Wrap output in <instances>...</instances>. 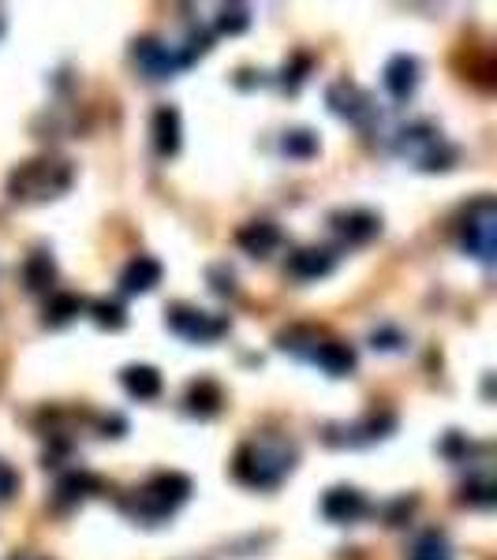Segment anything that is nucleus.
<instances>
[{
	"label": "nucleus",
	"instance_id": "1",
	"mask_svg": "<svg viewBox=\"0 0 497 560\" xmlns=\"http://www.w3.org/2000/svg\"><path fill=\"white\" fill-rule=\"evenodd\" d=\"M191 493H195V482L180 471H157L142 482L139 490H131L120 508L128 512L135 523H146V527H157V523H165L172 512H180L187 501H191Z\"/></svg>",
	"mask_w": 497,
	"mask_h": 560
},
{
	"label": "nucleus",
	"instance_id": "2",
	"mask_svg": "<svg viewBox=\"0 0 497 560\" xmlns=\"http://www.w3.org/2000/svg\"><path fill=\"white\" fill-rule=\"evenodd\" d=\"M296 467V445L284 441H243L232 460V475L251 490H277Z\"/></svg>",
	"mask_w": 497,
	"mask_h": 560
},
{
	"label": "nucleus",
	"instance_id": "3",
	"mask_svg": "<svg viewBox=\"0 0 497 560\" xmlns=\"http://www.w3.org/2000/svg\"><path fill=\"white\" fill-rule=\"evenodd\" d=\"M75 172H71V161L64 157H30L19 168H12L8 176V198L12 202H49V198H60L71 187Z\"/></svg>",
	"mask_w": 497,
	"mask_h": 560
},
{
	"label": "nucleus",
	"instance_id": "4",
	"mask_svg": "<svg viewBox=\"0 0 497 560\" xmlns=\"http://www.w3.org/2000/svg\"><path fill=\"white\" fill-rule=\"evenodd\" d=\"M397 154H404L423 172H449L460 161V150H456L453 142L441 139V131L430 120H415V124L400 127Z\"/></svg>",
	"mask_w": 497,
	"mask_h": 560
},
{
	"label": "nucleus",
	"instance_id": "5",
	"mask_svg": "<svg viewBox=\"0 0 497 560\" xmlns=\"http://www.w3.org/2000/svg\"><path fill=\"white\" fill-rule=\"evenodd\" d=\"M460 247L483 262V266H494L497 254V202L490 195H479L471 202L468 210L460 213Z\"/></svg>",
	"mask_w": 497,
	"mask_h": 560
},
{
	"label": "nucleus",
	"instance_id": "6",
	"mask_svg": "<svg viewBox=\"0 0 497 560\" xmlns=\"http://www.w3.org/2000/svg\"><path fill=\"white\" fill-rule=\"evenodd\" d=\"M165 325L187 344H217L232 322H228V314H210V310L191 307V303H172L165 310Z\"/></svg>",
	"mask_w": 497,
	"mask_h": 560
},
{
	"label": "nucleus",
	"instance_id": "7",
	"mask_svg": "<svg viewBox=\"0 0 497 560\" xmlns=\"http://www.w3.org/2000/svg\"><path fill=\"white\" fill-rule=\"evenodd\" d=\"M326 105L333 116H341V120H348V124H355V127H370L374 120H378V105H374V98H370L359 83H352V79H337V83L329 86Z\"/></svg>",
	"mask_w": 497,
	"mask_h": 560
},
{
	"label": "nucleus",
	"instance_id": "8",
	"mask_svg": "<svg viewBox=\"0 0 497 560\" xmlns=\"http://www.w3.org/2000/svg\"><path fill=\"white\" fill-rule=\"evenodd\" d=\"M131 60H135V68H139L150 83H169V79H176V75L184 71L180 53L169 49L161 38H150V34H146V38H135V45H131Z\"/></svg>",
	"mask_w": 497,
	"mask_h": 560
},
{
	"label": "nucleus",
	"instance_id": "9",
	"mask_svg": "<svg viewBox=\"0 0 497 560\" xmlns=\"http://www.w3.org/2000/svg\"><path fill=\"white\" fill-rule=\"evenodd\" d=\"M397 430V415L393 411H370L367 419L352 422V426H326V434H344L337 441H329L333 448H363L374 445Z\"/></svg>",
	"mask_w": 497,
	"mask_h": 560
},
{
	"label": "nucleus",
	"instance_id": "10",
	"mask_svg": "<svg viewBox=\"0 0 497 560\" xmlns=\"http://www.w3.org/2000/svg\"><path fill=\"white\" fill-rule=\"evenodd\" d=\"M329 228L337 232V236L348 243V247H363L370 239L382 236V217L374 210H363V206H355V210H337L329 217Z\"/></svg>",
	"mask_w": 497,
	"mask_h": 560
},
{
	"label": "nucleus",
	"instance_id": "11",
	"mask_svg": "<svg viewBox=\"0 0 497 560\" xmlns=\"http://www.w3.org/2000/svg\"><path fill=\"white\" fill-rule=\"evenodd\" d=\"M333 269H337V254L329 251V247H299V251H292L288 262H284V273L292 280H303V284L326 280Z\"/></svg>",
	"mask_w": 497,
	"mask_h": 560
},
{
	"label": "nucleus",
	"instance_id": "12",
	"mask_svg": "<svg viewBox=\"0 0 497 560\" xmlns=\"http://www.w3.org/2000/svg\"><path fill=\"white\" fill-rule=\"evenodd\" d=\"M370 512V501L363 490H355V486H333V490H326V497H322V516L329 519V523H359V519Z\"/></svg>",
	"mask_w": 497,
	"mask_h": 560
},
{
	"label": "nucleus",
	"instance_id": "13",
	"mask_svg": "<svg viewBox=\"0 0 497 560\" xmlns=\"http://www.w3.org/2000/svg\"><path fill=\"white\" fill-rule=\"evenodd\" d=\"M419 60L408 53H397L385 60V71H382V83L389 90V98L393 101H408L419 90Z\"/></svg>",
	"mask_w": 497,
	"mask_h": 560
},
{
	"label": "nucleus",
	"instance_id": "14",
	"mask_svg": "<svg viewBox=\"0 0 497 560\" xmlns=\"http://www.w3.org/2000/svg\"><path fill=\"white\" fill-rule=\"evenodd\" d=\"M150 135H154L157 157H176L184 146V124H180V109L176 105H157L154 120H150Z\"/></svg>",
	"mask_w": 497,
	"mask_h": 560
},
{
	"label": "nucleus",
	"instance_id": "15",
	"mask_svg": "<svg viewBox=\"0 0 497 560\" xmlns=\"http://www.w3.org/2000/svg\"><path fill=\"white\" fill-rule=\"evenodd\" d=\"M161 277H165V269H161L157 258H150V254H135L128 266L120 269V288H124L128 295H146L161 284Z\"/></svg>",
	"mask_w": 497,
	"mask_h": 560
},
{
	"label": "nucleus",
	"instance_id": "16",
	"mask_svg": "<svg viewBox=\"0 0 497 560\" xmlns=\"http://www.w3.org/2000/svg\"><path fill=\"white\" fill-rule=\"evenodd\" d=\"M236 247L251 258H270L277 247H281V228L273 221H247L236 232Z\"/></svg>",
	"mask_w": 497,
	"mask_h": 560
},
{
	"label": "nucleus",
	"instance_id": "17",
	"mask_svg": "<svg viewBox=\"0 0 497 560\" xmlns=\"http://www.w3.org/2000/svg\"><path fill=\"white\" fill-rule=\"evenodd\" d=\"M120 385H124V392H128L131 400H139V404H146V400H157L161 396V389H165V381H161V370L150 363H131L120 370Z\"/></svg>",
	"mask_w": 497,
	"mask_h": 560
},
{
	"label": "nucleus",
	"instance_id": "18",
	"mask_svg": "<svg viewBox=\"0 0 497 560\" xmlns=\"http://www.w3.org/2000/svg\"><path fill=\"white\" fill-rule=\"evenodd\" d=\"M311 363L322 366L329 378H348L359 363V355H355L352 344H344V340H322L318 348L311 351Z\"/></svg>",
	"mask_w": 497,
	"mask_h": 560
},
{
	"label": "nucleus",
	"instance_id": "19",
	"mask_svg": "<svg viewBox=\"0 0 497 560\" xmlns=\"http://www.w3.org/2000/svg\"><path fill=\"white\" fill-rule=\"evenodd\" d=\"M101 490H105V482L79 467V471L60 475L57 490H53V501H57V508H71V504H83L86 497H94V493H101Z\"/></svg>",
	"mask_w": 497,
	"mask_h": 560
},
{
	"label": "nucleus",
	"instance_id": "20",
	"mask_svg": "<svg viewBox=\"0 0 497 560\" xmlns=\"http://www.w3.org/2000/svg\"><path fill=\"white\" fill-rule=\"evenodd\" d=\"M187 415H195V419H213L217 411H221V404H225V392H221V385L213 378H195L191 385H187Z\"/></svg>",
	"mask_w": 497,
	"mask_h": 560
},
{
	"label": "nucleus",
	"instance_id": "21",
	"mask_svg": "<svg viewBox=\"0 0 497 560\" xmlns=\"http://www.w3.org/2000/svg\"><path fill=\"white\" fill-rule=\"evenodd\" d=\"M83 310H86L83 295L53 292V295H49V303H45V310H42V325H45V329H64V325L75 322Z\"/></svg>",
	"mask_w": 497,
	"mask_h": 560
},
{
	"label": "nucleus",
	"instance_id": "22",
	"mask_svg": "<svg viewBox=\"0 0 497 560\" xmlns=\"http://www.w3.org/2000/svg\"><path fill=\"white\" fill-rule=\"evenodd\" d=\"M23 284H27V292H34V295H45L57 284V262H53V254L45 251V247H38V251L23 262Z\"/></svg>",
	"mask_w": 497,
	"mask_h": 560
},
{
	"label": "nucleus",
	"instance_id": "23",
	"mask_svg": "<svg viewBox=\"0 0 497 560\" xmlns=\"http://www.w3.org/2000/svg\"><path fill=\"white\" fill-rule=\"evenodd\" d=\"M404 560H456V549L441 527H426L423 534H415V542L408 546V557Z\"/></svg>",
	"mask_w": 497,
	"mask_h": 560
},
{
	"label": "nucleus",
	"instance_id": "24",
	"mask_svg": "<svg viewBox=\"0 0 497 560\" xmlns=\"http://www.w3.org/2000/svg\"><path fill=\"white\" fill-rule=\"evenodd\" d=\"M318 150H322V142H318V135H314L311 127H292V131H284V139H281L284 157H292V161H311V157H318Z\"/></svg>",
	"mask_w": 497,
	"mask_h": 560
},
{
	"label": "nucleus",
	"instance_id": "25",
	"mask_svg": "<svg viewBox=\"0 0 497 560\" xmlns=\"http://www.w3.org/2000/svg\"><path fill=\"white\" fill-rule=\"evenodd\" d=\"M247 27H251V8H247V4H225V8H217V19H213V30H217V34L236 38V34H243Z\"/></svg>",
	"mask_w": 497,
	"mask_h": 560
},
{
	"label": "nucleus",
	"instance_id": "26",
	"mask_svg": "<svg viewBox=\"0 0 497 560\" xmlns=\"http://www.w3.org/2000/svg\"><path fill=\"white\" fill-rule=\"evenodd\" d=\"M311 71H314V56L311 53H296L281 68V79H277V83H281L284 94H299V86L307 83V75H311Z\"/></svg>",
	"mask_w": 497,
	"mask_h": 560
},
{
	"label": "nucleus",
	"instance_id": "27",
	"mask_svg": "<svg viewBox=\"0 0 497 560\" xmlns=\"http://www.w3.org/2000/svg\"><path fill=\"white\" fill-rule=\"evenodd\" d=\"M90 310V318L101 325V329H109V333H120L124 325H128V310L120 307L116 299H98V303H86Z\"/></svg>",
	"mask_w": 497,
	"mask_h": 560
},
{
	"label": "nucleus",
	"instance_id": "28",
	"mask_svg": "<svg viewBox=\"0 0 497 560\" xmlns=\"http://www.w3.org/2000/svg\"><path fill=\"white\" fill-rule=\"evenodd\" d=\"M460 501L471 504V508H490L497 501V486L490 478H468L464 486H460Z\"/></svg>",
	"mask_w": 497,
	"mask_h": 560
},
{
	"label": "nucleus",
	"instance_id": "29",
	"mask_svg": "<svg viewBox=\"0 0 497 560\" xmlns=\"http://www.w3.org/2000/svg\"><path fill=\"white\" fill-rule=\"evenodd\" d=\"M210 53V30H191V34H187V49H180V64H184V68H191V64H195V60H199V56H206Z\"/></svg>",
	"mask_w": 497,
	"mask_h": 560
},
{
	"label": "nucleus",
	"instance_id": "30",
	"mask_svg": "<svg viewBox=\"0 0 497 560\" xmlns=\"http://www.w3.org/2000/svg\"><path fill=\"white\" fill-rule=\"evenodd\" d=\"M415 508H419V497H397V501L385 508V523H389V527H404V523L412 519Z\"/></svg>",
	"mask_w": 497,
	"mask_h": 560
},
{
	"label": "nucleus",
	"instance_id": "31",
	"mask_svg": "<svg viewBox=\"0 0 497 560\" xmlns=\"http://www.w3.org/2000/svg\"><path fill=\"white\" fill-rule=\"evenodd\" d=\"M370 348L374 351H400L404 348V333L393 329V325H382V329H374V333H370Z\"/></svg>",
	"mask_w": 497,
	"mask_h": 560
},
{
	"label": "nucleus",
	"instance_id": "32",
	"mask_svg": "<svg viewBox=\"0 0 497 560\" xmlns=\"http://www.w3.org/2000/svg\"><path fill=\"white\" fill-rule=\"evenodd\" d=\"M210 280H213L210 288L217 295H236V273H232L228 266H213L210 269Z\"/></svg>",
	"mask_w": 497,
	"mask_h": 560
},
{
	"label": "nucleus",
	"instance_id": "33",
	"mask_svg": "<svg viewBox=\"0 0 497 560\" xmlns=\"http://www.w3.org/2000/svg\"><path fill=\"white\" fill-rule=\"evenodd\" d=\"M15 490H19V475H15V471H12V467H8V463L0 460V504H4V501H12Z\"/></svg>",
	"mask_w": 497,
	"mask_h": 560
},
{
	"label": "nucleus",
	"instance_id": "34",
	"mask_svg": "<svg viewBox=\"0 0 497 560\" xmlns=\"http://www.w3.org/2000/svg\"><path fill=\"white\" fill-rule=\"evenodd\" d=\"M441 452H445L449 460H464V456H468V452H471V441H468V445H464V437H460V434H456V430H453V434H449V437H445V441H441Z\"/></svg>",
	"mask_w": 497,
	"mask_h": 560
},
{
	"label": "nucleus",
	"instance_id": "35",
	"mask_svg": "<svg viewBox=\"0 0 497 560\" xmlns=\"http://www.w3.org/2000/svg\"><path fill=\"white\" fill-rule=\"evenodd\" d=\"M8 560H49V557H34V553H12Z\"/></svg>",
	"mask_w": 497,
	"mask_h": 560
},
{
	"label": "nucleus",
	"instance_id": "36",
	"mask_svg": "<svg viewBox=\"0 0 497 560\" xmlns=\"http://www.w3.org/2000/svg\"><path fill=\"white\" fill-rule=\"evenodd\" d=\"M0 38H4V15H0Z\"/></svg>",
	"mask_w": 497,
	"mask_h": 560
}]
</instances>
